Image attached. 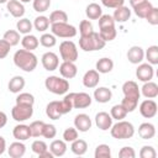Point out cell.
<instances>
[{"mask_svg":"<svg viewBox=\"0 0 158 158\" xmlns=\"http://www.w3.org/2000/svg\"><path fill=\"white\" fill-rule=\"evenodd\" d=\"M14 63L17 68H20L23 72L31 73L36 69L38 64V59L35 53L27 49H19L14 54Z\"/></svg>","mask_w":158,"mask_h":158,"instance_id":"1","label":"cell"},{"mask_svg":"<svg viewBox=\"0 0 158 158\" xmlns=\"http://www.w3.org/2000/svg\"><path fill=\"white\" fill-rule=\"evenodd\" d=\"M106 42L100 37L99 32L93 31L91 33L86 35V36H80L79 38V47L84 51V52H95V51H100L105 47Z\"/></svg>","mask_w":158,"mask_h":158,"instance_id":"2","label":"cell"},{"mask_svg":"<svg viewBox=\"0 0 158 158\" xmlns=\"http://www.w3.org/2000/svg\"><path fill=\"white\" fill-rule=\"evenodd\" d=\"M44 86L48 91L56 95H64L69 90V81L63 77L49 75L44 80Z\"/></svg>","mask_w":158,"mask_h":158,"instance_id":"3","label":"cell"},{"mask_svg":"<svg viewBox=\"0 0 158 158\" xmlns=\"http://www.w3.org/2000/svg\"><path fill=\"white\" fill-rule=\"evenodd\" d=\"M110 133L116 139H128L135 135V127L131 122L120 120L116 123H112L110 127Z\"/></svg>","mask_w":158,"mask_h":158,"instance_id":"4","label":"cell"},{"mask_svg":"<svg viewBox=\"0 0 158 158\" xmlns=\"http://www.w3.org/2000/svg\"><path fill=\"white\" fill-rule=\"evenodd\" d=\"M51 31L56 37H59V38H73L77 36V32H78L75 26L68 22L51 23Z\"/></svg>","mask_w":158,"mask_h":158,"instance_id":"5","label":"cell"},{"mask_svg":"<svg viewBox=\"0 0 158 158\" xmlns=\"http://www.w3.org/2000/svg\"><path fill=\"white\" fill-rule=\"evenodd\" d=\"M33 115V105L28 104H15L11 109V116L17 122H25Z\"/></svg>","mask_w":158,"mask_h":158,"instance_id":"6","label":"cell"},{"mask_svg":"<svg viewBox=\"0 0 158 158\" xmlns=\"http://www.w3.org/2000/svg\"><path fill=\"white\" fill-rule=\"evenodd\" d=\"M59 54L60 58L65 62H75L78 59V48L73 41H63L59 44Z\"/></svg>","mask_w":158,"mask_h":158,"instance_id":"7","label":"cell"},{"mask_svg":"<svg viewBox=\"0 0 158 158\" xmlns=\"http://www.w3.org/2000/svg\"><path fill=\"white\" fill-rule=\"evenodd\" d=\"M139 114L144 117V118H152L157 115V111H158V106H157V102L152 99H146L143 100L141 104H139Z\"/></svg>","mask_w":158,"mask_h":158,"instance_id":"8","label":"cell"},{"mask_svg":"<svg viewBox=\"0 0 158 158\" xmlns=\"http://www.w3.org/2000/svg\"><path fill=\"white\" fill-rule=\"evenodd\" d=\"M153 75H154V69H153V65L149 64V63H139L137 69H136V77L139 81H149L153 79Z\"/></svg>","mask_w":158,"mask_h":158,"instance_id":"9","label":"cell"},{"mask_svg":"<svg viewBox=\"0 0 158 158\" xmlns=\"http://www.w3.org/2000/svg\"><path fill=\"white\" fill-rule=\"evenodd\" d=\"M41 63L46 70L53 72L59 67V58L54 52H46L41 57Z\"/></svg>","mask_w":158,"mask_h":158,"instance_id":"10","label":"cell"},{"mask_svg":"<svg viewBox=\"0 0 158 158\" xmlns=\"http://www.w3.org/2000/svg\"><path fill=\"white\" fill-rule=\"evenodd\" d=\"M122 93H123V96H126V98H131V99H136V100H139V98H141V91H139L138 84L133 80H127L123 83Z\"/></svg>","mask_w":158,"mask_h":158,"instance_id":"11","label":"cell"},{"mask_svg":"<svg viewBox=\"0 0 158 158\" xmlns=\"http://www.w3.org/2000/svg\"><path fill=\"white\" fill-rule=\"evenodd\" d=\"M95 125L101 131H109L112 126V117L106 111H100L95 115Z\"/></svg>","mask_w":158,"mask_h":158,"instance_id":"12","label":"cell"},{"mask_svg":"<svg viewBox=\"0 0 158 158\" xmlns=\"http://www.w3.org/2000/svg\"><path fill=\"white\" fill-rule=\"evenodd\" d=\"M91 118L86 114H78L74 117V127L78 132H88L91 128Z\"/></svg>","mask_w":158,"mask_h":158,"instance_id":"13","label":"cell"},{"mask_svg":"<svg viewBox=\"0 0 158 158\" xmlns=\"http://www.w3.org/2000/svg\"><path fill=\"white\" fill-rule=\"evenodd\" d=\"M127 59L132 64H139L144 59V49L141 46H132L127 51Z\"/></svg>","mask_w":158,"mask_h":158,"instance_id":"14","label":"cell"},{"mask_svg":"<svg viewBox=\"0 0 158 158\" xmlns=\"http://www.w3.org/2000/svg\"><path fill=\"white\" fill-rule=\"evenodd\" d=\"M99 81H100V73L96 69L88 70L83 77V85L89 89L96 88L99 85Z\"/></svg>","mask_w":158,"mask_h":158,"instance_id":"15","label":"cell"},{"mask_svg":"<svg viewBox=\"0 0 158 158\" xmlns=\"http://www.w3.org/2000/svg\"><path fill=\"white\" fill-rule=\"evenodd\" d=\"M59 73L65 79L74 78L77 75V73H78V68L75 65V62H65V60H63L59 64Z\"/></svg>","mask_w":158,"mask_h":158,"instance_id":"16","label":"cell"},{"mask_svg":"<svg viewBox=\"0 0 158 158\" xmlns=\"http://www.w3.org/2000/svg\"><path fill=\"white\" fill-rule=\"evenodd\" d=\"M6 9L12 17L21 19L25 15V6L19 0H9L6 2Z\"/></svg>","mask_w":158,"mask_h":158,"instance_id":"17","label":"cell"},{"mask_svg":"<svg viewBox=\"0 0 158 158\" xmlns=\"http://www.w3.org/2000/svg\"><path fill=\"white\" fill-rule=\"evenodd\" d=\"M12 136L17 141H27L28 138H31V131H30V126L25 125V123H19L14 127L12 130Z\"/></svg>","mask_w":158,"mask_h":158,"instance_id":"18","label":"cell"},{"mask_svg":"<svg viewBox=\"0 0 158 158\" xmlns=\"http://www.w3.org/2000/svg\"><path fill=\"white\" fill-rule=\"evenodd\" d=\"M94 99L100 104H106L112 99V91L106 86H99L94 90Z\"/></svg>","mask_w":158,"mask_h":158,"instance_id":"19","label":"cell"},{"mask_svg":"<svg viewBox=\"0 0 158 158\" xmlns=\"http://www.w3.org/2000/svg\"><path fill=\"white\" fill-rule=\"evenodd\" d=\"M91 96L88 93H74L73 105L75 109H85L91 105Z\"/></svg>","mask_w":158,"mask_h":158,"instance_id":"20","label":"cell"},{"mask_svg":"<svg viewBox=\"0 0 158 158\" xmlns=\"http://www.w3.org/2000/svg\"><path fill=\"white\" fill-rule=\"evenodd\" d=\"M7 153L11 158H21L25 156L26 153V146L23 143V141H17L16 142H12L9 148H7Z\"/></svg>","mask_w":158,"mask_h":158,"instance_id":"21","label":"cell"},{"mask_svg":"<svg viewBox=\"0 0 158 158\" xmlns=\"http://www.w3.org/2000/svg\"><path fill=\"white\" fill-rule=\"evenodd\" d=\"M25 84H26V81H25V78H23V77H21V75H15V77H12V78L10 79V81H9V84H7V89H9V91L12 93V94H19V93H21L22 89L25 88Z\"/></svg>","mask_w":158,"mask_h":158,"instance_id":"22","label":"cell"},{"mask_svg":"<svg viewBox=\"0 0 158 158\" xmlns=\"http://www.w3.org/2000/svg\"><path fill=\"white\" fill-rule=\"evenodd\" d=\"M139 91H141V94L144 98H147V99H154V98L158 96V85L154 81L149 80V81H146L142 85V88L139 89Z\"/></svg>","mask_w":158,"mask_h":158,"instance_id":"23","label":"cell"},{"mask_svg":"<svg viewBox=\"0 0 158 158\" xmlns=\"http://www.w3.org/2000/svg\"><path fill=\"white\" fill-rule=\"evenodd\" d=\"M46 115L51 120H59L63 116V114L60 111V107H59V101L58 100H53V101L47 104V106H46Z\"/></svg>","mask_w":158,"mask_h":158,"instance_id":"24","label":"cell"},{"mask_svg":"<svg viewBox=\"0 0 158 158\" xmlns=\"http://www.w3.org/2000/svg\"><path fill=\"white\" fill-rule=\"evenodd\" d=\"M130 17H131V10L125 5L116 7L112 15V19L115 20V22H118V23H123L128 21Z\"/></svg>","mask_w":158,"mask_h":158,"instance_id":"25","label":"cell"},{"mask_svg":"<svg viewBox=\"0 0 158 158\" xmlns=\"http://www.w3.org/2000/svg\"><path fill=\"white\" fill-rule=\"evenodd\" d=\"M138 135L142 139H151L156 136V127L151 122H143L138 126Z\"/></svg>","mask_w":158,"mask_h":158,"instance_id":"26","label":"cell"},{"mask_svg":"<svg viewBox=\"0 0 158 158\" xmlns=\"http://www.w3.org/2000/svg\"><path fill=\"white\" fill-rule=\"evenodd\" d=\"M49 151L53 157H62L67 152V142L64 139H54L49 144Z\"/></svg>","mask_w":158,"mask_h":158,"instance_id":"27","label":"cell"},{"mask_svg":"<svg viewBox=\"0 0 158 158\" xmlns=\"http://www.w3.org/2000/svg\"><path fill=\"white\" fill-rule=\"evenodd\" d=\"M95 69L100 73V74H106L110 73L114 69V60L109 57H102L100 58L96 64H95Z\"/></svg>","mask_w":158,"mask_h":158,"instance_id":"28","label":"cell"},{"mask_svg":"<svg viewBox=\"0 0 158 158\" xmlns=\"http://www.w3.org/2000/svg\"><path fill=\"white\" fill-rule=\"evenodd\" d=\"M21 44H22V48L23 49H27V51H35L38 46H40V40L35 36V35H25L22 38H21Z\"/></svg>","mask_w":158,"mask_h":158,"instance_id":"29","label":"cell"},{"mask_svg":"<svg viewBox=\"0 0 158 158\" xmlns=\"http://www.w3.org/2000/svg\"><path fill=\"white\" fill-rule=\"evenodd\" d=\"M152 7H153L152 2L148 1V0H146V1H143V2H141V4H138V5H136V6H133L132 10H133V12H135V15H136L137 17H139V19H146V16H147L148 12L152 10Z\"/></svg>","mask_w":158,"mask_h":158,"instance_id":"30","label":"cell"},{"mask_svg":"<svg viewBox=\"0 0 158 158\" xmlns=\"http://www.w3.org/2000/svg\"><path fill=\"white\" fill-rule=\"evenodd\" d=\"M70 149L75 156H84L88 151V143L85 139L81 138H77L73 142H70Z\"/></svg>","mask_w":158,"mask_h":158,"instance_id":"31","label":"cell"},{"mask_svg":"<svg viewBox=\"0 0 158 158\" xmlns=\"http://www.w3.org/2000/svg\"><path fill=\"white\" fill-rule=\"evenodd\" d=\"M85 15L89 20H98L102 15V9L96 2H90L85 9Z\"/></svg>","mask_w":158,"mask_h":158,"instance_id":"32","label":"cell"},{"mask_svg":"<svg viewBox=\"0 0 158 158\" xmlns=\"http://www.w3.org/2000/svg\"><path fill=\"white\" fill-rule=\"evenodd\" d=\"M73 101H74V93L65 94V96L63 98V100L59 101V107H60V111H62L63 115L70 112V111L74 109Z\"/></svg>","mask_w":158,"mask_h":158,"instance_id":"33","label":"cell"},{"mask_svg":"<svg viewBox=\"0 0 158 158\" xmlns=\"http://www.w3.org/2000/svg\"><path fill=\"white\" fill-rule=\"evenodd\" d=\"M49 26H51L49 19H48L47 16H44V15L37 16V17L35 19V21H33V27H35V30L38 31V32H44V31H47Z\"/></svg>","mask_w":158,"mask_h":158,"instance_id":"34","label":"cell"},{"mask_svg":"<svg viewBox=\"0 0 158 158\" xmlns=\"http://www.w3.org/2000/svg\"><path fill=\"white\" fill-rule=\"evenodd\" d=\"M33 28V23L28 20V19H25V17H21L17 22H16V30L22 33V35H28L31 33Z\"/></svg>","mask_w":158,"mask_h":158,"instance_id":"35","label":"cell"},{"mask_svg":"<svg viewBox=\"0 0 158 158\" xmlns=\"http://www.w3.org/2000/svg\"><path fill=\"white\" fill-rule=\"evenodd\" d=\"M2 38H4L11 47L19 44V42H20V40H21L20 32H19L17 30H7V31L4 33Z\"/></svg>","mask_w":158,"mask_h":158,"instance_id":"36","label":"cell"},{"mask_svg":"<svg viewBox=\"0 0 158 158\" xmlns=\"http://www.w3.org/2000/svg\"><path fill=\"white\" fill-rule=\"evenodd\" d=\"M144 58L148 60L149 64L152 65H156L158 64V46L153 44V46H149L146 52H144Z\"/></svg>","mask_w":158,"mask_h":158,"instance_id":"37","label":"cell"},{"mask_svg":"<svg viewBox=\"0 0 158 158\" xmlns=\"http://www.w3.org/2000/svg\"><path fill=\"white\" fill-rule=\"evenodd\" d=\"M99 35H100V37L105 42H110V41H114L116 38L117 31H116L115 26H112V27H104V28H99Z\"/></svg>","mask_w":158,"mask_h":158,"instance_id":"38","label":"cell"},{"mask_svg":"<svg viewBox=\"0 0 158 158\" xmlns=\"http://www.w3.org/2000/svg\"><path fill=\"white\" fill-rule=\"evenodd\" d=\"M127 114H128V112L126 111V109H125L121 104L114 105V106L111 107V110H110V115H111L112 120H117V121L123 120V118L127 116Z\"/></svg>","mask_w":158,"mask_h":158,"instance_id":"39","label":"cell"},{"mask_svg":"<svg viewBox=\"0 0 158 158\" xmlns=\"http://www.w3.org/2000/svg\"><path fill=\"white\" fill-rule=\"evenodd\" d=\"M49 23H57V22H68V15L63 10H54L49 15Z\"/></svg>","mask_w":158,"mask_h":158,"instance_id":"40","label":"cell"},{"mask_svg":"<svg viewBox=\"0 0 158 158\" xmlns=\"http://www.w3.org/2000/svg\"><path fill=\"white\" fill-rule=\"evenodd\" d=\"M40 44L44 48H52L57 44V37L53 33H43L40 37Z\"/></svg>","mask_w":158,"mask_h":158,"instance_id":"41","label":"cell"},{"mask_svg":"<svg viewBox=\"0 0 158 158\" xmlns=\"http://www.w3.org/2000/svg\"><path fill=\"white\" fill-rule=\"evenodd\" d=\"M44 123L43 121L41 120H37V121H33L31 122L28 126H30V131H31V137H41L42 136V131H43V127H44Z\"/></svg>","mask_w":158,"mask_h":158,"instance_id":"42","label":"cell"},{"mask_svg":"<svg viewBox=\"0 0 158 158\" xmlns=\"http://www.w3.org/2000/svg\"><path fill=\"white\" fill-rule=\"evenodd\" d=\"M94 157L95 158H110L111 157V148L110 146L102 143L96 146L95 152H94Z\"/></svg>","mask_w":158,"mask_h":158,"instance_id":"43","label":"cell"},{"mask_svg":"<svg viewBox=\"0 0 158 158\" xmlns=\"http://www.w3.org/2000/svg\"><path fill=\"white\" fill-rule=\"evenodd\" d=\"M32 6L33 10L40 14L46 12L51 6V0H32Z\"/></svg>","mask_w":158,"mask_h":158,"instance_id":"44","label":"cell"},{"mask_svg":"<svg viewBox=\"0 0 158 158\" xmlns=\"http://www.w3.org/2000/svg\"><path fill=\"white\" fill-rule=\"evenodd\" d=\"M31 149H32V152H33L35 154L40 156V154H42L43 152H46V151L48 149V146H47V143H46L44 141H42V139H36V141L32 142Z\"/></svg>","mask_w":158,"mask_h":158,"instance_id":"45","label":"cell"},{"mask_svg":"<svg viewBox=\"0 0 158 158\" xmlns=\"http://www.w3.org/2000/svg\"><path fill=\"white\" fill-rule=\"evenodd\" d=\"M16 104L33 105L35 104V96L30 93H19V95L16 96Z\"/></svg>","mask_w":158,"mask_h":158,"instance_id":"46","label":"cell"},{"mask_svg":"<svg viewBox=\"0 0 158 158\" xmlns=\"http://www.w3.org/2000/svg\"><path fill=\"white\" fill-rule=\"evenodd\" d=\"M121 105L126 109L127 112H132V111H135V110L137 109V106H138V100L123 96V99H122V101H121Z\"/></svg>","mask_w":158,"mask_h":158,"instance_id":"47","label":"cell"},{"mask_svg":"<svg viewBox=\"0 0 158 158\" xmlns=\"http://www.w3.org/2000/svg\"><path fill=\"white\" fill-rule=\"evenodd\" d=\"M98 21H99V28L115 26V20L112 19L111 15H101V16L98 19Z\"/></svg>","mask_w":158,"mask_h":158,"instance_id":"48","label":"cell"},{"mask_svg":"<svg viewBox=\"0 0 158 158\" xmlns=\"http://www.w3.org/2000/svg\"><path fill=\"white\" fill-rule=\"evenodd\" d=\"M78 138V130L75 127H68L63 131V139L65 142H73Z\"/></svg>","mask_w":158,"mask_h":158,"instance_id":"49","label":"cell"},{"mask_svg":"<svg viewBox=\"0 0 158 158\" xmlns=\"http://www.w3.org/2000/svg\"><path fill=\"white\" fill-rule=\"evenodd\" d=\"M94 30H93V23L89 21V20H83L80 21L79 23V32H80V36H86L89 33H91Z\"/></svg>","mask_w":158,"mask_h":158,"instance_id":"50","label":"cell"},{"mask_svg":"<svg viewBox=\"0 0 158 158\" xmlns=\"http://www.w3.org/2000/svg\"><path fill=\"white\" fill-rule=\"evenodd\" d=\"M57 135V128L52 123H44L43 131H42V137L44 138H54Z\"/></svg>","mask_w":158,"mask_h":158,"instance_id":"51","label":"cell"},{"mask_svg":"<svg viewBox=\"0 0 158 158\" xmlns=\"http://www.w3.org/2000/svg\"><path fill=\"white\" fill-rule=\"evenodd\" d=\"M139 157L141 158H156L157 152L152 146H143L139 151Z\"/></svg>","mask_w":158,"mask_h":158,"instance_id":"52","label":"cell"},{"mask_svg":"<svg viewBox=\"0 0 158 158\" xmlns=\"http://www.w3.org/2000/svg\"><path fill=\"white\" fill-rule=\"evenodd\" d=\"M144 20H147V22L149 23V25H152V26H156V25H158V7H152V10L148 12V15L146 16V19Z\"/></svg>","mask_w":158,"mask_h":158,"instance_id":"53","label":"cell"},{"mask_svg":"<svg viewBox=\"0 0 158 158\" xmlns=\"http://www.w3.org/2000/svg\"><path fill=\"white\" fill-rule=\"evenodd\" d=\"M118 157H120V158H135V157H136V152H135V149H133L132 147L125 146V147H122V148L120 149Z\"/></svg>","mask_w":158,"mask_h":158,"instance_id":"54","label":"cell"},{"mask_svg":"<svg viewBox=\"0 0 158 158\" xmlns=\"http://www.w3.org/2000/svg\"><path fill=\"white\" fill-rule=\"evenodd\" d=\"M10 49H11V46L4 38L0 40V59L6 58L7 54H9V52H10Z\"/></svg>","mask_w":158,"mask_h":158,"instance_id":"55","label":"cell"},{"mask_svg":"<svg viewBox=\"0 0 158 158\" xmlns=\"http://www.w3.org/2000/svg\"><path fill=\"white\" fill-rule=\"evenodd\" d=\"M101 4L107 9H116L125 4V0H101Z\"/></svg>","mask_w":158,"mask_h":158,"instance_id":"56","label":"cell"},{"mask_svg":"<svg viewBox=\"0 0 158 158\" xmlns=\"http://www.w3.org/2000/svg\"><path fill=\"white\" fill-rule=\"evenodd\" d=\"M7 123V115L0 110V128H2Z\"/></svg>","mask_w":158,"mask_h":158,"instance_id":"57","label":"cell"},{"mask_svg":"<svg viewBox=\"0 0 158 158\" xmlns=\"http://www.w3.org/2000/svg\"><path fill=\"white\" fill-rule=\"evenodd\" d=\"M5 151H6V141L2 136H0V156L4 154Z\"/></svg>","mask_w":158,"mask_h":158,"instance_id":"58","label":"cell"},{"mask_svg":"<svg viewBox=\"0 0 158 158\" xmlns=\"http://www.w3.org/2000/svg\"><path fill=\"white\" fill-rule=\"evenodd\" d=\"M38 157H40V158H53V154L51 153V151H49V149H47L46 152H43V153H42V154H40Z\"/></svg>","mask_w":158,"mask_h":158,"instance_id":"59","label":"cell"},{"mask_svg":"<svg viewBox=\"0 0 158 158\" xmlns=\"http://www.w3.org/2000/svg\"><path fill=\"white\" fill-rule=\"evenodd\" d=\"M143 1H146V0H130V5H131V7H133V6H136Z\"/></svg>","mask_w":158,"mask_h":158,"instance_id":"60","label":"cell"},{"mask_svg":"<svg viewBox=\"0 0 158 158\" xmlns=\"http://www.w3.org/2000/svg\"><path fill=\"white\" fill-rule=\"evenodd\" d=\"M19 1H21V2L23 4V2H30V1H32V0H19Z\"/></svg>","mask_w":158,"mask_h":158,"instance_id":"61","label":"cell"},{"mask_svg":"<svg viewBox=\"0 0 158 158\" xmlns=\"http://www.w3.org/2000/svg\"><path fill=\"white\" fill-rule=\"evenodd\" d=\"M9 0H0V4H6Z\"/></svg>","mask_w":158,"mask_h":158,"instance_id":"62","label":"cell"},{"mask_svg":"<svg viewBox=\"0 0 158 158\" xmlns=\"http://www.w3.org/2000/svg\"><path fill=\"white\" fill-rule=\"evenodd\" d=\"M0 17H1V12H0Z\"/></svg>","mask_w":158,"mask_h":158,"instance_id":"63","label":"cell"}]
</instances>
